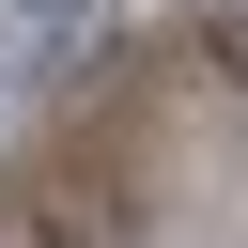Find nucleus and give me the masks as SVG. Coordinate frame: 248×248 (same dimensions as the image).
<instances>
[{"label": "nucleus", "mask_w": 248, "mask_h": 248, "mask_svg": "<svg viewBox=\"0 0 248 248\" xmlns=\"http://www.w3.org/2000/svg\"><path fill=\"white\" fill-rule=\"evenodd\" d=\"M93 31H108V0H0V62L16 78H62Z\"/></svg>", "instance_id": "1"}]
</instances>
